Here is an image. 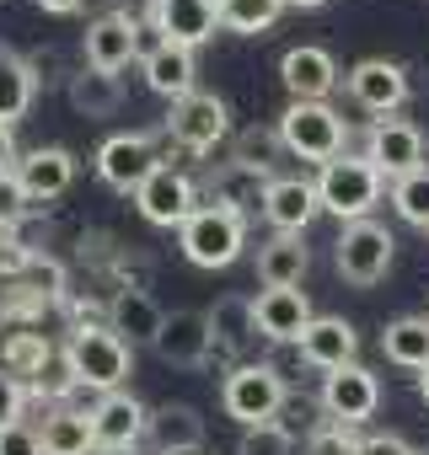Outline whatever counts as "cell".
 Listing matches in <instances>:
<instances>
[{
	"label": "cell",
	"instance_id": "6da1fadb",
	"mask_svg": "<svg viewBox=\"0 0 429 455\" xmlns=\"http://www.w3.org/2000/svg\"><path fill=\"white\" fill-rule=\"evenodd\" d=\"M177 242H182V258L193 268H231L242 258V247H247V220L221 209V204H198L182 220Z\"/></svg>",
	"mask_w": 429,
	"mask_h": 455
},
{
	"label": "cell",
	"instance_id": "7a4b0ae2",
	"mask_svg": "<svg viewBox=\"0 0 429 455\" xmlns=\"http://www.w3.org/2000/svg\"><path fill=\"white\" fill-rule=\"evenodd\" d=\"M381 193H386V177L365 161V156H333L328 166H322V177H317V204L328 209V214H338L344 225H354V220H370V209L381 204Z\"/></svg>",
	"mask_w": 429,
	"mask_h": 455
},
{
	"label": "cell",
	"instance_id": "3957f363",
	"mask_svg": "<svg viewBox=\"0 0 429 455\" xmlns=\"http://www.w3.org/2000/svg\"><path fill=\"white\" fill-rule=\"evenodd\" d=\"M65 359H70L76 386H86V391H102V396H108V391H124L134 348H129L113 327H70Z\"/></svg>",
	"mask_w": 429,
	"mask_h": 455
},
{
	"label": "cell",
	"instance_id": "277c9868",
	"mask_svg": "<svg viewBox=\"0 0 429 455\" xmlns=\"http://www.w3.org/2000/svg\"><path fill=\"white\" fill-rule=\"evenodd\" d=\"M285 402H290V386H285L279 364H231L226 380H221V407H226V418H237L242 428L279 423Z\"/></svg>",
	"mask_w": 429,
	"mask_h": 455
},
{
	"label": "cell",
	"instance_id": "5b68a950",
	"mask_svg": "<svg viewBox=\"0 0 429 455\" xmlns=\"http://www.w3.org/2000/svg\"><path fill=\"white\" fill-rule=\"evenodd\" d=\"M279 140H285L290 156L328 166L333 156H344L349 129H344V118H338L328 102H290V108L279 113Z\"/></svg>",
	"mask_w": 429,
	"mask_h": 455
},
{
	"label": "cell",
	"instance_id": "8992f818",
	"mask_svg": "<svg viewBox=\"0 0 429 455\" xmlns=\"http://www.w3.org/2000/svg\"><path fill=\"white\" fill-rule=\"evenodd\" d=\"M161 129H166V140L177 150L204 156V150H214V145L231 134V113H226V102L214 97V92H188V97L172 102V113H166Z\"/></svg>",
	"mask_w": 429,
	"mask_h": 455
},
{
	"label": "cell",
	"instance_id": "52a82bcc",
	"mask_svg": "<svg viewBox=\"0 0 429 455\" xmlns=\"http://www.w3.org/2000/svg\"><path fill=\"white\" fill-rule=\"evenodd\" d=\"M392 252H397V242H392V231H386L381 220H354V225H344V236H338V247H333L338 274H344L349 284H360V290H370V284L386 279Z\"/></svg>",
	"mask_w": 429,
	"mask_h": 455
},
{
	"label": "cell",
	"instance_id": "ba28073f",
	"mask_svg": "<svg viewBox=\"0 0 429 455\" xmlns=\"http://www.w3.org/2000/svg\"><path fill=\"white\" fill-rule=\"evenodd\" d=\"M365 161H370L386 182L418 172V166H424V129L408 124V118H397V113H392V118H376L370 134H365Z\"/></svg>",
	"mask_w": 429,
	"mask_h": 455
},
{
	"label": "cell",
	"instance_id": "9c48e42d",
	"mask_svg": "<svg viewBox=\"0 0 429 455\" xmlns=\"http://www.w3.org/2000/svg\"><path fill=\"white\" fill-rule=\"evenodd\" d=\"M134 209H140L150 225H166V231L177 225V231H182V220L198 209V188H193L188 172H177V166L161 161V166L134 188Z\"/></svg>",
	"mask_w": 429,
	"mask_h": 455
},
{
	"label": "cell",
	"instance_id": "30bf717a",
	"mask_svg": "<svg viewBox=\"0 0 429 455\" xmlns=\"http://www.w3.org/2000/svg\"><path fill=\"white\" fill-rule=\"evenodd\" d=\"M376 407H381V386H376V375H370L360 359L322 375V412H328L333 423L360 428L365 418H376Z\"/></svg>",
	"mask_w": 429,
	"mask_h": 455
},
{
	"label": "cell",
	"instance_id": "8fae6325",
	"mask_svg": "<svg viewBox=\"0 0 429 455\" xmlns=\"http://www.w3.org/2000/svg\"><path fill=\"white\" fill-rule=\"evenodd\" d=\"M156 166H161L156 134H113V140H102V150H97V177H102L113 193H134Z\"/></svg>",
	"mask_w": 429,
	"mask_h": 455
},
{
	"label": "cell",
	"instance_id": "7c38bea8",
	"mask_svg": "<svg viewBox=\"0 0 429 455\" xmlns=\"http://www.w3.org/2000/svg\"><path fill=\"white\" fill-rule=\"evenodd\" d=\"M145 22L161 33V44H177V49H198L221 33V12L214 0H150Z\"/></svg>",
	"mask_w": 429,
	"mask_h": 455
},
{
	"label": "cell",
	"instance_id": "4fadbf2b",
	"mask_svg": "<svg viewBox=\"0 0 429 455\" xmlns=\"http://www.w3.org/2000/svg\"><path fill=\"white\" fill-rule=\"evenodd\" d=\"M344 81H349V97H354L365 113H376V118H392V113L413 97L408 70H402V65H392V60H360Z\"/></svg>",
	"mask_w": 429,
	"mask_h": 455
},
{
	"label": "cell",
	"instance_id": "5bb4252c",
	"mask_svg": "<svg viewBox=\"0 0 429 455\" xmlns=\"http://www.w3.org/2000/svg\"><path fill=\"white\" fill-rule=\"evenodd\" d=\"M81 49H86V65L92 70L118 76V70H129L140 60V22L129 12H108V17H97L86 28V44Z\"/></svg>",
	"mask_w": 429,
	"mask_h": 455
},
{
	"label": "cell",
	"instance_id": "9a60e30c",
	"mask_svg": "<svg viewBox=\"0 0 429 455\" xmlns=\"http://www.w3.org/2000/svg\"><path fill=\"white\" fill-rule=\"evenodd\" d=\"M279 81H285L290 102H328V97H333V86H338L344 76H338V65H333V54H328V49L301 44V49H290V54L279 60Z\"/></svg>",
	"mask_w": 429,
	"mask_h": 455
},
{
	"label": "cell",
	"instance_id": "2e32d148",
	"mask_svg": "<svg viewBox=\"0 0 429 455\" xmlns=\"http://www.w3.org/2000/svg\"><path fill=\"white\" fill-rule=\"evenodd\" d=\"M317 214H322L317 182H306V177H274V182H269V193H263V220L274 225V236H301Z\"/></svg>",
	"mask_w": 429,
	"mask_h": 455
},
{
	"label": "cell",
	"instance_id": "e0dca14e",
	"mask_svg": "<svg viewBox=\"0 0 429 455\" xmlns=\"http://www.w3.org/2000/svg\"><path fill=\"white\" fill-rule=\"evenodd\" d=\"M166 364H182V370H193V364H204L209 354H214V332H209V316L204 311H172L166 322H161V332H156V343H150Z\"/></svg>",
	"mask_w": 429,
	"mask_h": 455
},
{
	"label": "cell",
	"instance_id": "ac0fdd59",
	"mask_svg": "<svg viewBox=\"0 0 429 455\" xmlns=\"http://www.w3.org/2000/svg\"><path fill=\"white\" fill-rule=\"evenodd\" d=\"M145 418H150L145 402H134L129 391H108V396L92 407L97 450H140V439H145Z\"/></svg>",
	"mask_w": 429,
	"mask_h": 455
},
{
	"label": "cell",
	"instance_id": "d6986e66",
	"mask_svg": "<svg viewBox=\"0 0 429 455\" xmlns=\"http://www.w3.org/2000/svg\"><path fill=\"white\" fill-rule=\"evenodd\" d=\"M17 182H22V193H28L33 209H38V204L60 198V193H70V182H76V156L60 150V145H38V150H28V156L17 161Z\"/></svg>",
	"mask_w": 429,
	"mask_h": 455
},
{
	"label": "cell",
	"instance_id": "ffe728a7",
	"mask_svg": "<svg viewBox=\"0 0 429 455\" xmlns=\"http://www.w3.org/2000/svg\"><path fill=\"white\" fill-rule=\"evenodd\" d=\"M145 439L156 455H198L204 450V418L188 402H161L145 418Z\"/></svg>",
	"mask_w": 429,
	"mask_h": 455
},
{
	"label": "cell",
	"instance_id": "44dd1931",
	"mask_svg": "<svg viewBox=\"0 0 429 455\" xmlns=\"http://www.w3.org/2000/svg\"><path fill=\"white\" fill-rule=\"evenodd\" d=\"M253 322L269 343H301V332L312 327V300L306 290H263L253 300Z\"/></svg>",
	"mask_w": 429,
	"mask_h": 455
},
{
	"label": "cell",
	"instance_id": "7402d4cb",
	"mask_svg": "<svg viewBox=\"0 0 429 455\" xmlns=\"http://www.w3.org/2000/svg\"><path fill=\"white\" fill-rule=\"evenodd\" d=\"M354 354H360V332L344 316H312V327L301 332V359L322 375L354 364Z\"/></svg>",
	"mask_w": 429,
	"mask_h": 455
},
{
	"label": "cell",
	"instance_id": "603a6c76",
	"mask_svg": "<svg viewBox=\"0 0 429 455\" xmlns=\"http://www.w3.org/2000/svg\"><path fill=\"white\" fill-rule=\"evenodd\" d=\"M269 172H258V166H242V161H226L221 172H209V182H204V193H209V204H221V209H231V214H253V209H263V193H269Z\"/></svg>",
	"mask_w": 429,
	"mask_h": 455
},
{
	"label": "cell",
	"instance_id": "cb8c5ba5",
	"mask_svg": "<svg viewBox=\"0 0 429 455\" xmlns=\"http://www.w3.org/2000/svg\"><path fill=\"white\" fill-rule=\"evenodd\" d=\"M161 322H166V311H161L145 290H134V284H124V290L108 300V327H113L129 348H134V343H156Z\"/></svg>",
	"mask_w": 429,
	"mask_h": 455
},
{
	"label": "cell",
	"instance_id": "d4e9b609",
	"mask_svg": "<svg viewBox=\"0 0 429 455\" xmlns=\"http://www.w3.org/2000/svg\"><path fill=\"white\" fill-rule=\"evenodd\" d=\"M38 439H44V455H97L92 412H86V407H70V402L49 407V418H44Z\"/></svg>",
	"mask_w": 429,
	"mask_h": 455
},
{
	"label": "cell",
	"instance_id": "484cf974",
	"mask_svg": "<svg viewBox=\"0 0 429 455\" xmlns=\"http://www.w3.org/2000/svg\"><path fill=\"white\" fill-rule=\"evenodd\" d=\"M204 316H209V332H214V354H226V359L247 354V343L258 338V322H253V300L247 295H221Z\"/></svg>",
	"mask_w": 429,
	"mask_h": 455
},
{
	"label": "cell",
	"instance_id": "4316f807",
	"mask_svg": "<svg viewBox=\"0 0 429 455\" xmlns=\"http://www.w3.org/2000/svg\"><path fill=\"white\" fill-rule=\"evenodd\" d=\"M306 268H312V252H306L301 236H269L258 247V279H263V290H301Z\"/></svg>",
	"mask_w": 429,
	"mask_h": 455
},
{
	"label": "cell",
	"instance_id": "83f0119b",
	"mask_svg": "<svg viewBox=\"0 0 429 455\" xmlns=\"http://www.w3.org/2000/svg\"><path fill=\"white\" fill-rule=\"evenodd\" d=\"M145 65V86L156 92V97H188V92H198L193 86V76H198V65H193V49H177V44H161L156 54H145L140 60Z\"/></svg>",
	"mask_w": 429,
	"mask_h": 455
},
{
	"label": "cell",
	"instance_id": "f1b7e54d",
	"mask_svg": "<svg viewBox=\"0 0 429 455\" xmlns=\"http://www.w3.org/2000/svg\"><path fill=\"white\" fill-rule=\"evenodd\" d=\"M33 97H38V76H33V65H28L17 49H0V124L17 129V124L28 118Z\"/></svg>",
	"mask_w": 429,
	"mask_h": 455
},
{
	"label": "cell",
	"instance_id": "f546056e",
	"mask_svg": "<svg viewBox=\"0 0 429 455\" xmlns=\"http://www.w3.org/2000/svg\"><path fill=\"white\" fill-rule=\"evenodd\" d=\"M65 97H70V108H76V113H86V118H108V113H118V102H124V86H118V76L81 65V70H70V81H65Z\"/></svg>",
	"mask_w": 429,
	"mask_h": 455
},
{
	"label": "cell",
	"instance_id": "4dcf8cb0",
	"mask_svg": "<svg viewBox=\"0 0 429 455\" xmlns=\"http://www.w3.org/2000/svg\"><path fill=\"white\" fill-rule=\"evenodd\" d=\"M381 354L402 370H429V316H397L381 332Z\"/></svg>",
	"mask_w": 429,
	"mask_h": 455
},
{
	"label": "cell",
	"instance_id": "1f68e13d",
	"mask_svg": "<svg viewBox=\"0 0 429 455\" xmlns=\"http://www.w3.org/2000/svg\"><path fill=\"white\" fill-rule=\"evenodd\" d=\"M214 12H221V28H226V33L258 38V33H269L290 6H285V0H214Z\"/></svg>",
	"mask_w": 429,
	"mask_h": 455
},
{
	"label": "cell",
	"instance_id": "d6a6232c",
	"mask_svg": "<svg viewBox=\"0 0 429 455\" xmlns=\"http://www.w3.org/2000/svg\"><path fill=\"white\" fill-rule=\"evenodd\" d=\"M285 156V140H279V124H253L242 134H231V161L242 166H258V172H274V161Z\"/></svg>",
	"mask_w": 429,
	"mask_h": 455
},
{
	"label": "cell",
	"instance_id": "836d02e7",
	"mask_svg": "<svg viewBox=\"0 0 429 455\" xmlns=\"http://www.w3.org/2000/svg\"><path fill=\"white\" fill-rule=\"evenodd\" d=\"M392 204H397V214H402L408 225L429 231V166H418V172L397 177V182H392Z\"/></svg>",
	"mask_w": 429,
	"mask_h": 455
},
{
	"label": "cell",
	"instance_id": "e575fe53",
	"mask_svg": "<svg viewBox=\"0 0 429 455\" xmlns=\"http://www.w3.org/2000/svg\"><path fill=\"white\" fill-rule=\"evenodd\" d=\"M22 386H28L33 396H49L54 407H60V402H70V391H81V386H76V375H70L65 348H54V354L38 364V375H33V380H22Z\"/></svg>",
	"mask_w": 429,
	"mask_h": 455
},
{
	"label": "cell",
	"instance_id": "d590c367",
	"mask_svg": "<svg viewBox=\"0 0 429 455\" xmlns=\"http://www.w3.org/2000/svg\"><path fill=\"white\" fill-rule=\"evenodd\" d=\"M295 450V434L285 423H258V428H242L237 439V455H290Z\"/></svg>",
	"mask_w": 429,
	"mask_h": 455
},
{
	"label": "cell",
	"instance_id": "8d00e7d4",
	"mask_svg": "<svg viewBox=\"0 0 429 455\" xmlns=\"http://www.w3.org/2000/svg\"><path fill=\"white\" fill-rule=\"evenodd\" d=\"M354 450H360V434H354L349 423L322 418V423L306 434V455H354Z\"/></svg>",
	"mask_w": 429,
	"mask_h": 455
},
{
	"label": "cell",
	"instance_id": "74e56055",
	"mask_svg": "<svg viewBox=\"0 0 429 455\" xmlns=\"http://www.w3.org/2000/svg\"><path fill=\"white\" fill-rule=\"evenodd\" d=\"M28 214H33V198L22 193L17 172H0V225H6V231H17Z\"/></svg>",
	"mask_w": 429,
	"mask_h": 455
},
{
	"label": "cell",
	"instance_id": "f35d334b",
	"mask_svg": "<svg viewBox=\"0 0 429 455\" xmlns=\"http://www.w3.org/2000/svg\"><path fill=\"white\" fill-rule=\"evenodd\" d=\"M0 455H44V439H38V428L33 423H6L0 428Z\"/></svg>",
	"mask_w": 429,
	"mask_h": 455
},
{
	"label": "cell",
	"instance_id": "ab89813d",
	"mask_svg": "<svg viewBox=\"0 0 429 455\" xmlns=\"http://www.w3.org/2000/svg\"><path fill=\"white\" fill-rule=\"evenodd\" d=\"M22 402H28V386H22L12 370H0V428L22 418Z\"/></svg>",
	"mask_w": 429,
	"mask_h": 455
},
{
	"label": "cell",
	"instance_id": "60d3db41",
	"mask_svg": "<svg viewBox=\"0 0 429 455\" xmlns=\"http://www.w3.org/2000/svg\"><path fill=\"white\" fill-rule=\"evenodd\" d=\"M354 455H418V450L408 439H397V434H365Z\"/></svg>",
	"mask_w": 429,
	"mask_h": 455
},
{
	"label": "cell",
	"instance_id": "b9f144b4",
	"mask_svg": "<svg viewBox=\"0 0 429 455\" xmlns=\"http://www.w3.org/2000/svg\"><path fill=\"white\" fill-rule=\"evenodd\" d=\"M28 65H33V76H38V86H49V81H60V54H54V49H49V54H33Z\"/></svg>",
	"mask_w": 429,
	"mask_h": 455
},
{
	"label": "cell",
	"instance_id": "7bdbcfd3",
	"mask_svg": "<svg viewBox=\"0 0 429 455\" xmlns=\"http://www.w3.org/2000/svg\"><path fill=\"white\" fill-rule=\"evenodd\" d=\"M17 161H22V156H17V134L0 124V172H17Z\"/></svg>",
	"mask_w": 429,
	"mask_h": 455
},
{
	"label": "cell",
	"instance_id": "ee69618b",
	"mask_svg": "<svg viewBox=\"0 0 429 455\" xmlns=\"http://www.w3.org/2000/svg\"><path fill=\"white\" fill-rule=\"evenodd\" d=\"M38 6L49 12V17H70V12H81L86 0H38Z\"/></svg>",
	"mask_w": 429,
	"mask_h": 455
},
{
	"label": "cell",
	"instance_id": "f6af8a7d",
	"mask_svg": "<svg viewBox=\"0 0 429 455\" xmlns=\"http://www.w3.org/2000/svg\"><path fill=\"white\" fill-rule=\"evenodd\" d=\"M285 6H295V12H317V6H328V0H285Z\"/></svg>",
	"mask_w": 429,
	"mask_h": 455
},
{
	"label": "cell",
	"instance_id": "bcb514c9",
	"mask_svg": "<svg viewBox=\"0 0 429 455\" xmlns=\"http://www.w3.org/2000/svg\"><path fill=\"white\" fill-rule=\"evenodd\" d=\"M418 402L429 407V370H418Z\"/></svg>",
	"mask_w": 429,
	"mask_h": 455
},
{
	"label": "cell",
	"instance_id": "7dc6e473",
	"mask_svg": "<svg viewBox=\"0 0 429 455\" xmlns=\"http://www.w3.org/2000/svg\"><path fill=\"white\" fill-rule=\"evenodd\" d=\"M12 236H17V231H6V225H0V252H6V247H12Z\"/></svg>",
	"mask_w": 429,
	"mask_h": 455
},
{
	"label": "cell",
	"instance_id": "c3c4849f",
	"mask_svg": "<svg viewBox=\"0 0 429 455\" xmlns=\"http://www.w3.org/2000/svg\"><path fill=\"white\" fill-rule=\"evenodd\" d=\"M97 455H140V450H97Z\"/></svg>",
	"mask_w": 429,
	"mask_h": 455
}]
</instances>
